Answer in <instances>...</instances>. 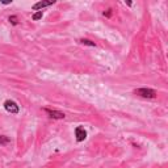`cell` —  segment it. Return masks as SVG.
I'll use <instances>...</instances> for the list:
<instances>
[{
    "label": "cell",
    "mask_w": 168,
    "mask_h": 168,
    "mask_svg": "<svg viewBox=\"0 0 168 168\" xmlns=\"http://www.w3.org/2000/svg\"><path fill=\"white\" fill-rule=\"evenodd\" d=\"M75 134H76V139L79 141V142H82V141H84L85 139V137H87V133H85V130L83 129V127H76V130H75Z\"/></svg>",
    "instance_id": "4"
},
{
    "label": "cell",
    "mask_w": 168,
    "mask_h": 168,
    "mask_svg": "<svg viewBox=\"0 0 168 168\" xmlns=\"http://www.w3.org/2000/svg\"><path fill=\"white\" fill-rule=\"evenodd\" d=\"M8 142H9V138H8V137L0 135V143H2V145H5V143H8Z\"/></svg>",
    "instance_id": "6"
},
{
    "label": "cell",
    "mask_w": 168,
    "mask_h": 168,
    "mask_svg": "<svg viewBox=\"0 0 168 168\" xmlns=\"http://www.w3.org/2000/svg\"><path fill=\"white\" fill-rule=\"evenodd\" d=\"M4 108H5V110L9 112V113H12V114H17L18 113V105L15 101L7 100L4 103Z\"/></svg>",
    "instance_id": "2"
},
{
    "label": "cell",
    "mask_w": 168,
    "mask_h": 168,
    "mask_svg": "<svg viewBox=\"0 0 168 168\" xmlns=\"http://www.w3.org/2000/svg\"><path fill=\"white\" fill-rule=\"evenodd\" d=\"M54 4V2H40V3H37L33 5V9L34 11H38L41 8H45V7H49V5H51Z\"/></svg>",
    "instance_id": "5"
},
{
    "label": "cell",
    "mask_w": 168,
    "mask_h": 168,
    "mask_svg": "<svg viewBox=\"0 0 168 168\" xmlns=\"http://www.w3.org/2000/svg\"><path fill=\"white\" fill-rule=\"evenodd\" d=\"M46 113L50 116L51 118H55V120H62V118H65V114L62 113V112H57V110H49V109H45Z\"/></svg>",
    "instance_id": "3"
},
{
    "label": "cell",
    "mask_w": 168,
    "mask_h": 168,
    "mask_svg": "<svg viewBox=\"0 0 168 168\" xmlns=\"http://www.w3.org/2000/svg\"><path fill=\"white\" fill-rule=\"evenodd\" d=\"M82 43H84V45H89V46H95V42H92V41H89V40H82L80 41Z\"/></svg>",
    "instance_id": "7"
},
{
    "label": "cell",
    "mask_w": 168,
    "mask_h": 168,
    "mask_svg": "<svg viewBox=\"0 0 168 168\" xmlns=\"http://www.w3.org/2000/svg\"><path fill=\"white\" fill-rule=\"evenodd\" d=\"M135 93L139 95L142 97H146V98H154L156 96V92L154 89H150V88H139V89H135Z\"/></svg>",
    "instance_id": "1"
},
{
    "label": "cell",
    "mask_w": 168,
    "mask_h": 168,
    "mask_svg": "<svg viewBox=\"0 0 168 168\" xmlns=\"http://www.w3.org/2000/svg\"><path fill=\"white\" fill-rule=\"evenodd\" d=\"M41 17H42V11L37 12V13H34V15H33V20H40Z\"/></svg>",
    "instance_id": "8"
},
{
    "label": "cell",
    "mask_w": 168,
    "mask_h": 168,
    "mask_svg": "<svg viewBox=\"0 0 168 168\" xmlns=\"http://www.w3.org/2000/svg\"><path fill=\"white\" fill-rule=\"evenodd\" d=\"M9 21H11L12 24H13V25H16V24H17V21H16V17H15V16H11V17H9Z\"/></svg>",
    "instance_id": "9"
}]
</instances>
